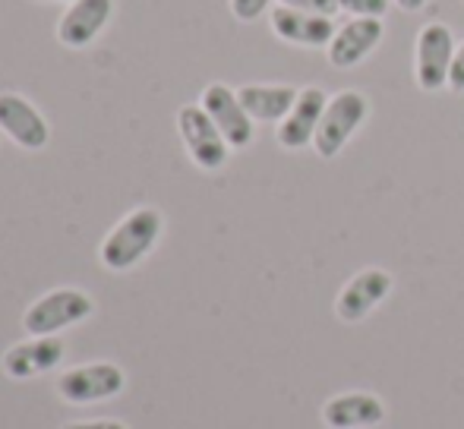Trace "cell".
<instances>
[{
	"label": "cell",
	"instance_id": "1",
	"mask_svg": "<svg viewBox=\"0 0 464 429\" xmlns=\"http://www.w3.org/2000/svg\"><path fill=\"white\" fill-rule=\"evenodd\" d=\"M161 227H165V218H161L159 209L152 205H142V209L130 212L114 231L104 237L102 243V262L104 269L111 272H127L133 269L140 259H146L152 253V246L159 243Z\"/></svg>",
	"mask_w": 464,
	"mask_h": 429
},
{
	"label": "cell",
	"instance_id": "2",
	"mask_svg": "<svg viewBox=\"0 0 464 429\" xmlns=\"http://www.w3.org/2000/svg\"><path fill=\"white\" fill-rule=\"evenodd\" d=\"M367 114H370V101H367V95L357 92V89H344L335 99H329L316 136H313V148H316L319 158H335V155L348 146L351 136L363 127Z\"/></svg>",
	"mask_w": 464,
	"mask_h": 429
},
{
	"label": "cell",
	"instance_id": "3",
	"mask_svg": "<svg viewBox=\"0 0 464 429\" xmlns=\"http://www.w3.org/2000/svg\"><path fill=\"white\" fill-rule=\"evenodd\" d=\"M455 35L446 23H427L420 25L414 42V80L423 92H440L449 86L455 57Z\"/></svg>",
	"mask_w": 464,
	"mask_h": 429
},
{
	"label": "cell",
	"instance_id": "4",
	"mask_svg": "<svg viewBox=\"0 0 464 429\" xmlns=\"http://www.w3.org/2000/svg\"><path fill=\"white\" fill-rule=\"evenodd\" d=\"M92 310H95V303L89 294H82V291H76V288H61L32 303L23 316V325L32 338L57 335V331L70 329V325L89 319Z\"/></svg>",
	"mask_w": 464,
	"mask_h": 429
},
{
	"label": "cell",
	"instance_id": "5",
	"mask_svg": "<svg viewBox=\"0 0 464 429\" xmlns=\"http://www.w3.org/2000/svg\"><path fill=\"white\" fill-rule=\"evenodd\" d=\"M178 129L184 139L189 158L202 167V171H218L227 161V139L221 136V129L215 127V120L206 114L202 105H184L178 110Z\"/></svg>",
	"mask_w": 464,
	"mask_h": 429
},
{
	"label": "cell",
	"instance_id": "6",
	"mask_svg": "<svg viewBox=\"0 0 464 429\" xmlns=\"http://www.w3.org/2000/svg\"><path fill=\"white\" fill-rule=\"evenodd\" d=\"M127 376L114 363H89L76 367L57 379V392L70 405H92V401H108L123 392Z\"/></svg>",
	"mask_w": 464,
	"mask_h": 429
},
{
	"label": "cell",
	"instance_id": "7",
	"mask_svg": "<svg viewBox=\"0 0 464 429\" xmlns=\"http://www.w3.org/2000/svg\"><path fill=\"white\" fill-rule=\"evenodd\" d=\"M199 105L206 108V114L215 120V127L221 129V136H225L231 148H246L253 142V136H256L253 123L256 120L246 114V108L240 105L237 92L227 89L225 82H212V86H206Z\"/></svg>",
	"mask_w": 464,
	"mask_h": 429
},
{
	"label": "cell",
	"instance_id": "8",
	"mask_svg": "<svg viewBox=\"0 0 464 429\" xmlns=\"http://www.w3.org/2000/svg\"><path fill=\"white\" fill-rule=\"evenodd\" d=\"M389 294H392L389 272L363 269V272H357V275L342 288V294L335 297V316L348 325L363 322Z\"/></svg>",
	"mask_w": 464,
	"mask_h": 429
},
{
	"label": "cell",
	"instance_id": "9",
	"mask_svg": "<svg viewBox=\"0 0 464 429\" xmlns=\"http://www.w3.org/2000/svg\"><path fill=\"white\" fill-rule=\"evenodd\" d=\"M385 35L382 19H370V16H351V23H344L335 32V38L329 42V63L338 70H351L361 61H367L372 51L379 48Z\"/></svg>",
	"mask_w": 464,
	"mask_h": 429
},
{
	"label": "cell",
	"instance_id": "10",
	"mask_svg": "<svg viewBox=\"0 0 464 429\" xmlns=\"http://www.w3.org/2000/svg\"><path fill=\"white\" fill-rule=\"evenodd\" d=\"M325 105H329V95H325L319 86L300 89L294 108L287 110V117L278 123V133H276L278 146L291 148V152L313 146V136H316L319 120H323V114H325Z\"/></svg>",
	"mask_w": 464,
	"mask_h": 429
},
{
	"label": "cell",
	"instance_id": "11",
	"mask_svg": "<svg viewBox=\"0 0 464 429\" xmlns=\"http://www.w3.org/2000/svg\"><path fill=\"white\" fill-rule=\"evenodd\" d=\"M0 129L16 146L29 148V152L44 148L51 139L48 120L38 114L35 105H29L23 95H13V92H0Z\"/></svg>",
	"mask_w": 464,
	"mask_h": 429
},
{
	"label": "cell",
	"instance_id": "12",
	"mask_svg": "<svg viewBox=\"0 0 464 429\" xmlns=\"http://www.w3.org/2000/svg\"><path fill=\"white\" fill-rule=\"evenodd\" d=\"M272 32L281 42L304 44V48H329L335 38V19L316 16V13L291 10V6H276L272 10Z\"/></svg>",
	"mask_w": 464,
	"mask_h": 429
},
{
	"label": "cell",
	"instance_id": "13",
	"mask_svg": "<svg viewBox=\"0 0 464 429\" xmlns=\"http://www.w3.org/2000/svg\"><path fill=\"white\" fill-rule=\"evenodd\" d=\"M63 360V341L57 335L32 338V341L13 344L4 354V373L10 379H35V376L54 369Z\"/></svg>",
	"mask_w": 464,
	"mask_h": 429
},
{
	"label": "cell",
	"instance_id": "14",
	"mask_svg": "<svg viewBox=\"0 0 464 429\" xmlns=\"http://www.w3.org/2000/svg\"><path fill=\"white\" fill-rule=\"evenodd\" d=\"M111 10H114L111 0H73L70 10L61 16V25H57L61 44H67V48H86V44H92L98 32L108 25Z\"/></svg>",
	"mask_w": 464,
	"mask_h": 429
},
{
	"label": "cell",
	"instance_id": "15",
	"mask_svg": "<svg viewBox=\"0 0 464 429\" xmlns=\"http://www.w3.org/2000/svg\"><path fill=\"white\" fill-rule=\"evenodd\" d=\"M323 417L332 429H370L385 420V405L370 392L338 395L323 407Z\"/></svg>",
	"mask_w": 464,
	"mask_h": 429
},
{
	"label": "cell",
	"instance_id": "16",
	"mask_svg": "<svg viewBox=\"0 0 464 429\" xmlns=\"http://www.w3.org/2000/svg\"><path fill=\"white\" fill-rule=\"evenodd\" d=\"M297 92L300 89L294 86H244L237 89V99L253 120L281 123L287 117V110L294 108V101H297Z\"/></svg>",
	"mask_w": 464,
	"mask_h": 429
},
{
	"label": "cell",
	"instance_id": "17",
	"mask_svg": "<svg viewBox=\"0 0 464 429\" xmlns=\"http://www.w3.org/2000/svg\"><path fill=\"white\" fill-rule=\"evenodd\" d=\"M344 13L351 16H370V19H382L389 10V0H338Z\"/></svg>",
	"mask_w": 464,
	"mask_h": 429
},
{
	"label": "cell",
	"instance_id": "18",
	"mask_svg": "<svg viewBox=\"0 0 464 429\" xmlns=\"http://www.w3.org/2000/svg\"><path fill=\"white\" fill-rule=\"evenodd\" d=\"M281 6H291V10H304V13H316V16H338V0H278Z\"/></svg>",
	"mask_w": 464,
	"mask_h": 429
},
{
	"label": "cell",
	"instance_id": "19",
	"mask_svg": "<svg viewBox=\"0 0 464 429\" xmlns=\"http://www.w3.org/2000/svg\"><path fill=\"white\" fill-rule=\"evenodd\" d=\"M269 4L272 0H231V13L240 23H253V19H259L269 10Z\"/></svg>",
	"mask_w": 464,
	"mask_h": 429
},
{
	"label": "cell",
	"instance_id": "20",
	"mask_svg": "<svg viewBox=\"0 0 464 429\" xmlns=\"http://www.w3.org/2000/svg\"><path fill=\"white\" fill-rule=\"evenodd\" d=\"M449 89H452V92H464V42L455 48L452 73H449Z\"/></svg>",
	"mask_w": 464,
	"mask_h": 429
},
{
	"label": "cell",
	"instance_id": "21",
	"mask_svg": "<svg viewBox=\"0 0 464 429\" xmlns=\"http://www.w3.org/2000/svg\"><path fill=\"white\" fill-rule=\"evenodd\" d=\"M63 429H127L121 420H80V424H67Z\"/></svg>",
	"mask_w": 464,
	"mask_h": 429
},
{
	"label": "cell",
	"instance_id": "22",
	"mask_svg": "<svg viewBox=\"0 0 464 429\" xmlns=\"http://www.w3.org/2000/svg\"><path fill=\"white\" fill-rule=\"evenodd\" d=\"M401 10H408V13H417V10H423L427 6V0H395Z\"/></svg>",
	"mask_w": 464,
	"mask_h": 429
},
{
	"label": "cell",
	"instance_id": "23",
	"mask_svg": "<svg viewBox=\"0 0 464 429\" xmlns=\"http://www.w3.org/2000/svg\"><path fill=\"white\" fill-rule=\"evenodd\" d=\"M67 4H73V0H67Z\"/></svg>",
	"mask_w": 464,
	"mask_h": 429
}]
</instances>
